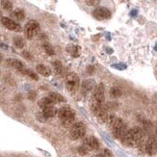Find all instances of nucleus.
Wrapping results in <instances>:
<instances>
[{"instance_id": "21", "label": "nucleus", "mask_w": 157, "mask_h": 157, "mask_svg": "<svg viewBox=\"0 0 157 157\" xmlns=\"http://www.w3.org/2000/svg\"><path fill=\"white\" fill-rule=\"evenodd\" d=\"M53 67H54V71H55L56 74H58V75L63 74L64 67H63L62 63H61L60 61H55V62H53Z\"/></svg>"}, {"instance_id": "22", "label": "nucleus", "mask_w": 157, "mask_h": 157, "mask_svg": "<svg viewBox=\"0 0 157 157\" xmlns=\"http://www.w3.org/2000/svg\"><path fill=\"white\" fill-rule=\"evenodd\" d=\"M121 94H122V92H121V88H119V87H113V88H111V90H110L111 98H118L121 97Z\"/></svg>"}, {"instance_id": "31", "label": "nucleus", "mask_w": 157, "mask_h": 157, "mask_svg": "<svg viewBox=\"0 0 157 157\" xmlns=\"http://www.w3.org/2000/svg\"><path fill=\"white\" fill-rule=\"evenodd\" d=\"M93 71V67H88V72H92Z\"/></svg>"}, {"instance_id": "8", "label": "nucleus", "mask_w": 157, "mask_h": 157, "mask_svg": "<svg viewBox=\"0 0 157 157\" xmlns=\"http://www.w3.org/2000/svg\"><path fill=\"white\" fill-rule=\"evenodd\" d=\"M146 152L151 155L153 156L156 154L157 152V137L154 135L149 136V138L147 141L146 144Z\"/></svg>"}, {"instance_id": "30", "label": "nucleus", "mask_w": 157, "mask_h": 157, "mask_svg": "<svg viewBox=\"0 0 157 157\" xmlns=\"http://www.w3.org/2000/svg\"><path fill=\"white\" fill-rule=\"evenodd\" d=\"M22 56L24 58H26V59H29V60H32L33 59L32 55H31V54L28 51H22Z\"/></svg>"}, {"instance_id": "9", "label": "nucleus", "mask_w": 157, "mask_h": 157, "mask_svg": "<svg viewBox=\"0 0 157 157\" xmlns=\"http://www.w3.org/2000/svg\"><path fill=\"white\" fill-rule=\"evenodd\" d=\"M93 16L94 18H97L98 20H104L111 17V12L109 9L105 8V7H98L93 12Z\"/></svg>"}, {"instance_id": "4", "label": "nucleus", "mask_w": 157, "mask_h": 157, "mask_svg": "<svg viewBox=\"0 0 157 157\" xmlns=\"http://www.w3.org/2000/svg\"><path fill=\"white\" fill-rule=\"evenodd\" d=\"M86 134V125L84 122L78 121L74 122L71 127L70 136L71 140H78L82 137H84Z\"/></svg>"}, {"instance_id": "15", "label": "nucleus", "mask_w": 157, "mask_h": 157, "mask_svg": "<svg viewBox=\"0 0 157 157\" xmlns=\"http://www.w3.org/2000/svg\"><path fill=\"white\" fill-rule=\"evenodd\" d=\"M67 51L69 52L72 57H78L81 52V47L76 44H69L67 46Z\"/></svg>"}, {"instance_id": "7", "label": "nucleus", "mask_w": 157, "mask_h": 157, "mask_svg": "<svg viewBox=\"0 0 157 157\" xmlns=\"http://www.w3.org/2000/svg\"><path fill=\"white\" fill-rule=\"evenodd\" d=\"M39 31H40V25L36 20H29L26 23L24 32L27 39H32L34 36L37 35Z\"/></svg>"}, {"instance_id": "18", "label": "nucleus", "mask_w": 157, "mask_h": 157, "mask_svg": "<svg viewBox=\"0 0 157 157\" xmlns=\"http://www.w3.org/2000/svg\"><path fill=\"white\" fill-rule=\"evenodd\" d=\"M12 17L13 19L17 20V21H21V20H23L25 17V13H24L23 10H21V9H16L12 13Z\"/></svg>"}, {"instance_id": "28", "label": "nucleus", "mask_w": 157, "mask_h": 157, "mask_svg": "<svg viewBox=\"0 0 157 157\" xmlns=\"http://www.w3.org/2000/svg\"><path fill=\"white\" fill-rule=\"evenodd\" d=\"M85 2L88 6H93V7H97L99 5L100 0H85Z\"/></svg>"}, {"instance_id": "10", "label": "nucleus", "mask_w": 157, "mask_h": 157, "mask_svg": "<svg viewBox=\"0 0 157 157\" xmlns=\"http://www.w3.org/2000/svg\"><path fill=\"white\" fill-rule=\"evenodd\" d=\"M83 146L88 149L89 151H98L99 148V142L97 138L94 137V136H90V137H86L84 139Z\"/></svg>"}, {"instance_id": "32", "label": "nucleus", "mask_w": 157, "mask_h": 157, "mask_svg": "<svg viewBox=\"0 0 157 157\" xmlns=\"http://www.w3.org/2000/svg\"><path fill=\"white\" fill-rule=\"evenodd\" d=\"M2 17V12H1V10H0V17Z\"/></svg>"}, {"instance_id": "27", "label": "nucleus", "mask_w": 157, "mask_h": 157, "mask_svg": "<svg viewBox=\"0 0 157 157\" xmlns=\"http://www.w3.org/2000/svg\"><path fill=\"white\" fill-rule=\"evenodd\" d=\"M23 73L26 74V75H28L29 77H31V78L34 79V80H38V79H39V76L37 75V74H36L35 72H34V71H30V70H25Z\"/></svg>"}, {"instance_id": "16", "label": "nucleus", "mask_w": 157, "mask_h": 157, "mask_svg": "<svg viewBox=\"0 0 157 157\" xmlns=\"http://www.w3.org/2000/svg\"><path fill=\"white\" fill-rule=\"evenodd\" d=\"M36 71H38V73H40V75H43V76H49L50 74H51V71L49 67H47L46 66L44 65H42V64H39L37 65L36 67Z\"/></svg>"}, {"instance_id": "19", "label": "nucleus", "mask_w": 157, "mask_h": 157, "mask_svg": "<svg viewBox=\"0 0 157 157\" xmlns=\"http://www.w3.org/2000/svg\"><path fill=\"white\" fill-rule=\"evenodd\" d=\"M54 101L49 98V97H46V98H43L42 99L39 100V106L44 109L47 106H51V105H54Z\"/></svg>"}, {"instance_id": "20", "label": "nucleus", "mask_w": 157, "mask_h": 157, "mask_svg": "<svg viewBox=\"0 0 157 157\" xmlns=\"http://www.w3.org/2000/svg\"><path fill=\"white\" fill-rule=\"evenodd\" d=\"M48 97L54 101V103H60V102H65L66 101V99H65V98L63 97V95L58 94V93L51 92V93H49Z\"/></svg>"}, {"instance_id": "26", "label": "nucleus", "mask_w": 157, "mask_h": 157, "mask_svg": "<svg viewBox=\"0 0 157 157\" xmlns=\"http://www.w3.org/2000/svg\"><path fill=\"white\" fill-rule=\"evenodd\" d=\"M93 157H113V155H112V152L109 151V149H104L101 153L95 154Z\"/></svg>"}, {"instance_id": "6", "label": "nucleus", "mask_w": 157, "mask_h": 157, "mask_svg": "<svg viewBox=\"0 0 157 157\" xmlns=\"http://www.w3.org/2000/svg\"><path fill=\"white\" fill-rule=\"evenodd\" d=\"M79 86H80V80L77 74L73 72L67 74L66 77V87L67 89V91L71 94H74L78 90Z\"/></svg>"}, {"instance_id": "12", "label": "nucleus", "mask_w": 157, "mask_h": 157, "mask_svg": "<svg viewBox=\"0 0 157 157\" xmlns=\"http://www.w3.org/2000/svg\"><path fill=\"white\" fill-rule=\"evenodd\" d=\"M98 120L99 121V122L101 124H104V122L107 121V119L109 117V113H108V108L104 105H102V107L98 111V113L95 114Z\"/></svg>"}, {"instance_id": "14", "label": "nucleus", "mask_w": 157, "mask_h": 157, "mask_svg": "<svg viewBox=\"0 0 157 157\" xmlns=\"http://www.w3.org/2000/svg\"><path fill=\"white\" fill-rule=\"evenodd\" d=\"M58 113V110L54 107V105L51 106H47L45 108L43 109V114L46 119H49V118H53L55 117Z\"/></svg>"}, {"instance_id": "11", "label": "nucleus", "mask_w": 157, "mask_h": 157, "mask_svg": "<svg viewBox=\"0 0 157 157\" xmlns=\"http://www.w3.org/2000/svg\"><path fill=\"white\" fill-rule=\"evenodd\" d=\"M1 23L7 29H9L11 31H15V32L21 31V26H20V24H18L15 20H13L9 17H1Z\"/></svg>"}, {"instance_id": "29", "label": "nucleus", "mask_w": 157, "mask_h": 157, "mask_svg": "<svg viewBox=\"0 0 157 157\" xmlns=\"http://www.w3.org/2000/svg\"><path fill=\"white\" fill-rule=\"evenodd\" d=\"M88 152H89V151H88V149H87L83 145L78 147V153H79L80 155H86Z\"/></svg>"}, {"instance_id": "23", "label": "nucleus", "mask_w": 157, "mask_h": 157, "mask_svg": "<svg viewBox=\"0 0 157 157\" xmlns=\"http://www.w3.org/2000/svg\"><path fill=\"white\" fill-rule=\"evenodd\" d=\"M13 44H15V46L17 47V48H23L24 45H25V42L22 38L16 37L15 39H13Z\"/></svg>"}, {"instance_id": "5", "label": "nucleus", "mask_w": 157, "mask_h": 157, "mask_svg": "<svg viewBox=\"0 0 157 157\" xmlns=\"http://www.w3.org/2000/svg\"><path fill=\"white\" fill-rule=\"evenodd\" d=\"M111 129H112V133L114 135V137L119 140H121L124 138V136L127 132V128H126L125 124L124 122V121L119 118L116 120L115 124H113Z\"/></svg>"}, {"instance_id": "13", "label": "nucleus", "mask_w": 157, "mask_h": 157, "mask_svg": "<svg viewBox=\"0 0 157 157\" xmlns=\"http://www.w3.org/2000/svg\"><path fill=\"white\" fill-rule=\"evenodd\" d=\"M7 63H8L9 66H11L12 67H13V69H16L17 71L22 72V73L25 71L24 65L22 64V62H20L19 60H17V59H8V60H7Z\"/></svg>"}, {"instance_id": "17", "label": "nucleus", "mask_w": 157, "mask_h": 157, "mask_svg": "<svg viewBox=\"0 0 157 157\" xmlns=\"http://www.w3.org/2000/svg\"><path fill=\"white\" fill-rule=\"evenodd\" d=\"M94 87H95V85H94V80L88 79V80L83 81V83H82V89H83V91L85 93H89V92L93 91L94 89Z\"/></svg>"}, {"instance_id": "25", "label": "nucleus", "mask_w": 157, "mask_h": 157, "mask_svg": "<svg viewBox=\"0 0 157 157\" xmlns=\"http://www.w3.org/2000/svg\"><path fill=\"white\" fill-rule=\"evenodd\" d=\"M43 46H44V49L45 50V52H46L47 54H48V55L52 56V55H54V54H55L54 48H53L52 45H51L50 44H48V43H44Z\"/></svg>"}, {"instance_id": "24", "label": "nucleus", "mask_w": 157, "mask_h": 157, "mask_svg": "<svg viewBox=\"0 0 157 157\" xmlns=\"http://www.w3.org/2000/svg\"><path fill=\"white\" fill-rule=\"evenodd\" d=\"M1 7L5 11H12L13 9V4L10 0H1Z\"/></svg>"}, {"instance_id": "3", "label": "nucleus", "mask_w": 157, "mask_h": 157, "mask_svg": "<svg viewBox=\"0 0 157 157\" xmlns=\"http://www.w3.org/2000/svg\"><path fill=\"white\" fill-rule=\"evenodd\" d=\"M58 117L64 127H71L75 120V112L69 106H65L58 110Z\"/></svg>"}, {"instance_id": "1", "label": "nucleus", "mask_w": 157, "mask_h": 157, "mask_svg": "<svg viewBox=\"0 0 157 157\" xmlns=\"http://www.w3.org/2000/svg\"><path fill=\"white\" fill-rule=\"evenodd\" d=\"M144 140H145V135L142 130V128L136 126L127 130V132L124 136V138L121 141L127 147H139V145L142 142H144Z\"/></svg>"}, {"instance_id": "2", "label": "nucleus", "mask_w": 157, "mask_h": 157, "mask_svg": "<svg viewBox=\"0 0 157 157\" xmlns=\"http://www.w3.org/2000/svg\"><path fill=\"white\" fill-rule=\"evenodd\" d=\"M104 101V85L99 83L97 87L94 88V91L92 95L91 99V110L95 115L98 111L103 105Z\"/></svg>"}]
</instances>
